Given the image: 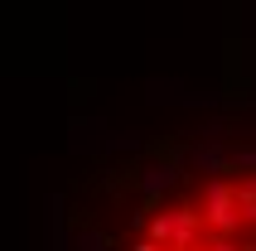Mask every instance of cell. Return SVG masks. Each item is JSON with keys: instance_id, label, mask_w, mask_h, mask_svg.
<instances>
[{"instance_id": "1", "label": "cell", "mask_w": 256, "mask_h": 251, "mask_svg": "<svg viewBox=\"0 0 256 251\" xmlns=\"http://www.w3.org/2000/svg\"><path fill=\"white\" fill-rule=\"evenodd\" d=\"M126 251H256V160L160 188L136 212Z\"/></svg>"}]
</instances>
